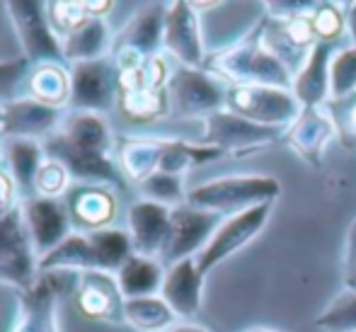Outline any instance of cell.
<instances>
[{"label":"cell","mask_w":356,"mask_h":332,"mask_svg":"<svg viewBox=\"0 0 356 332\" xmlns=\"http://www.w3.org/2000/svg\"><path fill=\"white\" fill-rule=\"evenodd\" d=\"M71 189V175L63 168L61 163L47 158L37 175V197H47V199H63Z\"/></svg>","instance_id":"25"},{"label":"cell","mask_w":356,"mask_h":332,"mask_svg":"<svg viewBox=\"0 0 356 332\" xmlns=\"http://www.w3.org/2000/svg\"><path fill=\"white\" fill-rule=\"evenodd\" d=\"M165 44H168V49H172L175 56L182 58L189 66L199 63V58H202L194 15L184 3H175L172 10L165 15Z\"/></svg>","instance_id":"15"},{"label":"cell","mask_w":356,"mask_h":332,"mask_svg":"<svg viewBox=\"0 0 356 332\" xmlns=\"http://www.w3.org/2000/svg\"><path fill=\"white\" fill-rule=\"evenodd\" d=\"M49 19H51L54 29H56V34H61V37H66L71 29H75L78 24H83L85 19L90 17L88 13H85L83 3H54L49 5Z\"/></svg>","instance_id":"27"},{"label":"cell","mask_w":356,"mask_h":332,"mask_svg":"<svg viewBox=\"0 0 356 332\" xmlns=\"http://www.w3.org/2000/svg\"><path fill=\"white\" fill-rule=\"evenodd\" d=\"M63 42V56L66 61L85 63V61H97V58L107 56L109 49V24L104 17H88L83 24L61 37Z\"/></svg>","instance_id":"13"},{"label":"cell","mask_w":356,"mask_h":332,"mask_svg":"<svg viewBox=\"0 0 356 332\" xmlns=\"http://www.w3.org/2000/svg\"><path fill=\"white\" fill-rule=\"evenodd\" d=\"M122 289L109 271H83L75 291V306L90 320H112L117 318L122 303Z\"/></svg>","instance_id":"10"},{"label":"cell","mask_w":356,"mask_h":332,"mask_svg":"<svg viewBox=\"0 0 356 332\" xmlns=\"http://www.w3.org/2000/svg\"><path fill=\"white\" fill-rule=\"evenodd\" d=\"M22 211L39 260L51 253L54 248H58L73 233V221L63 199L34 197L22 201Z\"/></svg>","instance_id":"6"},{"label":"cell","mask_w":356,"mask_h":332,"mask_svg":"<svg viewBox=\"0 0 356 332\" xmlns=\"http://www.w3.org/2000/svg\"><path fill=\"white\" fill-rule=\"evenodd\" d=\"M83 271H42L32 289L19 291L17 318L10 332H58L56 303L78 291Z\"/></svg>","instance_id":"1"},{"label":"cell","mask_w":356,"mask_h":332,"mask_svg":"<svg viewBox=\"0 0 356 332\" xmlns=\"http://www.w3.org/2000/svg\"><path fill=\"white\" fill-rule=\"evenodd\" d=\"M172 97L179 112L192 114L199 109H207L216 102V90L211 88L207 78L197 73V70H177L172 78Z\"/></svg>","instance_id":"19"},{"label":"cell","mask_w":356,"mask_h":332,"mask_svg":"<svg viewBox=\"0 0 356 332\" xmlns=\"http://www.w3.org/2000/svg\"><path fill=\"white\" fill-rule=\"evenodd\" d=\"M252 219H254V214H250V216L245 214V216H240V219H235L233 223H228L225 228L218 230V235L211 240V245H209V248L204 250L202 258H199V274H204L216 260L225 258L230 250H235L245 238H248V230L252 228V223H250Z\"/></svg>","instance_id":"23"},{"label":"cell","mask_w":356,"mask_h":332,"mask_svg":"<svg viewBox=\"0 0 356 332\" xmlns=\"http://www.w3.org/2000/svg\"><path fill=\"white\" fill-rule=\"evenodd\" d=\"M124 318L136 330L143 332H160L172 325V308L163 299L145 296V299H129L124 301Z\"/></svg>","instance_id":"20"},{"label":"cell","mask_w":356,"mask_h":332,"mask_svg":"<svg viewBox=\"0 0 356 332\" xmlns=\"http://www.w3.org/2000/svg\"><path fill=\"white\" fill-rule=\"evenodd\" d=\"M160 153H163V145H148V143H127L122 148V170L129 175L131 180H145L150 177V168L158 160L160 163Z\"/></svg>","instance_id":"24"},{"label":"cell","mask_w":356,"mask_h":332,"mask_svg":"<svg viewBox=\"0 0 356 332\" xmlns=\"http://www.w3.org/2000/svg\"><path fill=\"white\" fill-rule=\"evenodd\" d=\"M42 271H97L90 235L73 230L58 248L39 260V274Z\"/></svg>","instance_id":"16"},{"label":"cell","mask_w":356,"mask_h":332,"mask_svg":"<svg viewBox=\"0 0 356 332\" xmlns=\"http://www.w3.org/2000/svg\"><path fill=\"white\" fill-rule=\"evenodd\" d=\"M129 235H131L134 255L153 258L163 253L170 235V211L168 206L155 201H136L129 209Z\"/></svg>","instance_id":"9"},{"label":"cell","mask_w":356,"mask_h":332,"mask_svg":"<svg viewBox=\"0 0 356 332\" xmlns=\"http://www.w3.org/2000/svg\"><path fill=\"white\" fill-rule=\"evenodd\" d=\"M199 267L192 260L172 264L170 274L163 279V301L177 315H194L199 308Z\"/></svg>","instance_id":"14"},{"label":"cell","mask_w":356,"mask_h":332,"mask_svg":"<svg viewBox=\"0 0 356 332\" xmlns=\"http://www.w3.org/2000/svg\"><path fill=\"white\" fill-rule=\"evenodd\" d=\"M141 192L148 197V201H155V204H170V201H177L182 194H179V180L175 175L168 173H153L150 177L143 180Z\"/></svg>","instance_id":"26"},{"label":"cell","mask_w":356,"mask_h":332,"mask_svg":"<svg viewBox=\"0 0 356 332\" xmlns=\"http://www.w3.org/2000/svg\"><path fill=\"white\" fill-rule=\"evenodd\" d=\"M39 276V258L24 223L22 204L0 214V281L19 291L34 286Z\"/></svg>","instance_id":"3"},{"label":"cell","mask_w":356,"mask_h":332,"mask_svg":"<svg viewBox=\"0 0 356 332\" xmlns=\"http://www.w3.org/2000/svg\"><path fill=\"white\" fill-rule=\"evenodd\" d=\"M29 61L24 56L15 58V61H3L0 63V104L13 102L15 88L22 83V78L27 75Z\"/></svg>","instance_id":"28"},{"label":"cell","mask_w":356,"mask_h":332,"mask_svg":"<svg viewBox=\"0 0 356 332\" xmlns=\"http://www.w3.org/2000/svg\"><path fill=\"white\" fill-rule=\"evenodd\" d=\"M3 114H5V104H0V136H3Z\"/></svg>","instance_id":"29"},{"label":"cell","mask_w":356,"mask_h":332,"mask_svg":"<svg viewBox=\"0 0 356 332\" xmlns=\"http://www.w3.org/2000/svg\"><path fill=\"white\" fill-rule=\"evenodd\" d=\"M13 19L15 29L19 34V42L24 49V58L29 63H61L66 61L63 56V42L54 29L51 19H49L47 3L39 0H13L5 3Z\"/></svg>","instance_id":"4"},{"label":"cell","mask_w":356,"mask_h":332,"mask_svg":"<svg viewBox=\"0 0 356 332\" xmlns=\"http://www.w3.org/2000/svg\"><path fill=\"white\" fill-rule=\"evenodd\" d=\"M32 95L39 102H47L51 107L71 100V73H66L58 63L39 66L32 75Z\"/></svg>","instance_id":"22"},{"label":"cell","mask_w":356,"mask_h":332,"mask_svg":"<svg viewBox=\"0 0 356 332\" xmlns=\"http://www.w3.org/2000/svg\"><path fill=\"white\" fill-rule=\"evenodd\" d=\"M88 235L95 250L97 271H119L127 264V260L134 255L131 235L127 230L104 228V230H92Z\"/></svg>","instance_id":"18"},{"label":"cell","mask_w":356,"mask_h":332,"mask_svg":"<svg viewBox=\"0 0 356 332\" xmlns=\"http://www.w3.org/2000/svg\"><path fill=\"white\" fill-rule=\"evenodd\" d=\"M61 119V107H51V104L39 102L34 97L13 100V102L5 104L3 136H8V139H32L44 143L49 136L58 132Z\"/></svg>","instance_id":"7"},{"label":"cell","mask_w":356,"mask_h":332,"mask_svg":"<svg viewBox=\"0 0 356 332\" xmlns=\"http://www.w3.org/2000/svg\"><path fill=\"white\" fill-rule=\"evenodd\" d=\"M213 216L197 209H175L170 211V235L165 243L163 258L168 262H182L189 253L202 245L207 233L211 230Z\"/></svg>","instance_id":"11"},{"label":"cell","mask_w":356,"mask_h":332,"mask_svg":"<svg viewBox=\"0 0 356 332\" xmlns=\"http://www.w3.org/2000/svg\"><path fill=\"white\" fill-rule=\"evenodd\" d=\"M119 95V68L109 56L75 63L71 70V104L78 112L102 114Z\"/></svg>","instance_id":"5"},{"label":"cell","mask_w":356,"mask_h":332,"mask_svg":"<svg viewBox=\"0 0 356 332\" xmlns=\"http://www.w3.org/2000/svg\"><path fill=\"white\" fill-rule=\"evenodd\" d=\"M63 201L68 206L75 230L80 233L104 230L117 216V199L112 189L99 184H71Z\"/></svg>","instance_id":"8"},{"label":"cell","mask_w":356,"mask_h":332,"mask_svg":"<svg viewBox=\"0 0 356 332\" xmlns=\"http://www.w3.org/2000/svg\"><path fill=\"white\" fill-rule=\"evenodd\" d=\"M117 284L127 301L145 299V296H153L158 286H163V271H160V264L153 258L131 255L127 264L117 271Z\"/></svg>","instance_id":"17"},{"label":"cell","mask_w":356,"mask_h":332,"mask_svg":"<svg viewBox=\"0 0 356 332\" xmlns=\"http://www.w3.org/2000/svg\"><path fill=\"white\" fill-rule=\"evenodd\" d=\"M170 332H199V330H192V328H175V330H170Z\"/></svg>","instance_id":"30"},{"label":"cell","mask_w":356,"mask_h":332,"mask_svg":"<svg viewBox=\"0 0 356 332\" xmlns=\"http://www.w3.org/2000/svg\"><path fill=\"white\" fill-rule=\"evenodd\" d=\"M47 153H44L42 141L32 139H10L5 145V163H8V175L13 177L17 194L24 201L34 199V187H37V175L42 170Z\"/></svg>","instance_id":"12"},{"label":"cell","mask_w":356,"mask_h":332,"mask_svg":"<svg viewBox=\"0 0 356 332\" xmlns=\"http://www.w3.org/2000/svg\"><path fill=\"white\" fill-rule=\"evenodd\" d=\"M44 153H47V158L61 163L68 170L71 180H75L78 184H99V187H109V189L127 187L122 168L114 165L109 150L75 143L66 134L56 132L44 141Z\"/></svg>","instance_id":"2"},{"label":"cell","mask_w":356,"mask_h":332,"mask_svg":"<svg viewBox=\"0 0 356 332\" xmlns=\"http://www.w3.org/2000/svg\"><path fill=\"white\" fill-rule=\"evenodd\" d=\"M160 34H165V15L160 13V5H153L143 15H138L131 22V27L127 29V37H124L127 52H134L138 56H148L158 47Z\"/></svg>","instance_id":"21"}]
</instances>
